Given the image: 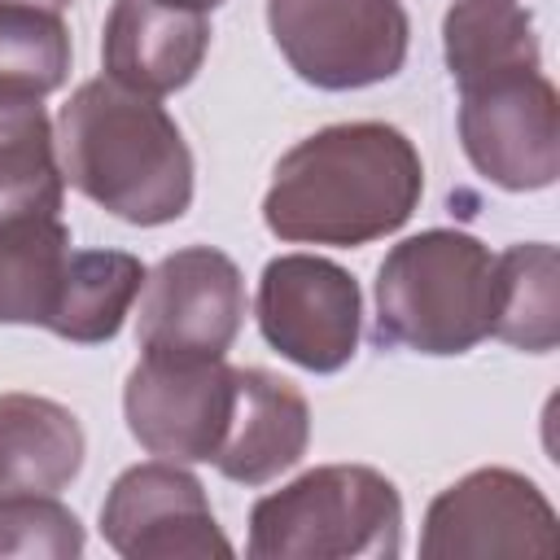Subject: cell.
Instances as JSON below:
<instances>
[{"label":"cell","mask_w":560,"mask_h":560,"mask_svg":"<svg viewBox=\"0 0 560 560\" xmlns=\"http://www.w3.org/2000/svg\"><path fill=\"white\" fill-rule=\"evenodd\" d=\"M267 31L289 70L319 92L376 88L411 48L402 0H267Z\"/></svg>","instance_id":"cell-5"},{"label":"cell","mask_w":560,"mask_h":560,"mask_svg":"<svg viewBox=\"0 0 560 560\" xmlns=\"http://www.w3.org/2000/svg\"><path fill=\"white\" fill-rule=\"evenodd\" d=\"M254 560H394L402 494L368 464H319L249 508Z\"/></svg>","instance_id":"cell-4"},{"label":"cell","mask_w":560,"mask_h":560,"mask_svg":"<svg viewBox=\"0 0 560 560\" xmlns=\"http://www.w3.org/2000/svg\"><path fill=\"white\" fill-rule=\"evenodd\" d=\"M144 289V262L127 249H70L48 332L74 346L114 341Z\"/></svg>","instance_id":"cell-15"},{"label":"cell","mask_w":560,"mask_h":560,"mask_svg":"<svg viewBox=\"0 0 560 560\" xmlns=\"http://www.w3.org/2000/svg\"><path fill=\"white\" fill-rule=\"evenodd\" d=\"M556 508L534 477L516 468H472L451 481L424 512L420 556H551Z\"/></svg>","instance_id":"cell-9"},{"label":"cell","mask_w":560,"mask_h":560,"mask_svg":"<svg viewBox=\"0 0 560 560\" xmlns=\"http://www.w3.org/2000/svg\"><path fill=\"white\" fill-rule=\"evenodd\" d=\"M494 254L459 232L429 228L398 241L376 267V328L381 346L416 354H464L490 337Z\"/></svg>","instance_id":"cell-3"},{"label":"cell","mask_w":560,"mask_h":560,"mask_svg":"<svg viewBox=\"0 0 560 560\" xmlns=\"http://www.w3.org/2000/svg\"><path fill=\"white\" fill-rule=\"evenodd\" d=\"M245 324V276L210 245H184L144 271L136 346L162 359H223Z\"/></svg>","instance_id":"cell-8"},{"label":"cell","mask_w":560,"mask_h":560,"mask_svg":"<svg viewBox=\"0 0 560 560\" xmlns=\"http://www.w3.org/2000/svg\"><path fill=\"white\" fill-rule=\"evenodd\" d=\"M236 398L214 451V468L236 486H267L311 446V407L302 389L267 368H232Z\"/></svg>","instance_id":"cell-13"},{"label":"cell","mask_w":560,"mask_h":560,"mask_svg":"<svg viewBox=\"0 0 560 560\" xmlns=\"http://www.w3.org/2000/svg\"><path fill=\"white\" fill-rule=\"evenodd\" d=\"M70 258V228L57 214L0 223V324H48L61 271Z\"/></svg>","instance_id":"cell-19"},{"label":"cell","mask_w":560,"mask_h":560,"mask_svg":"<svg viewBox=\"0 0 560 560\" xmlns=\"http://www.w3.org/2000/svg\"><path fill=\"white\" fill-rule=\"evenodd\" d=\"M459 144L481 179L538 192L560 175V96L542 66H512L459 83Z\"/></svg>","instance_id":"cell-6"},{"label":"cell","mask_w":560,"mask_h":560,"mask_svg":"<svg viewBox=\"0 0 560 560\" xmlns=\"http://www.w3.org/2000/svg\"><path fill=\"white\" fill-rule=\"evenodd\" d=\"M70 52L61 13L0 0V96L44 101L70 79Z\"/></svg>","instance_id":"cell-20"},{"label":"cell","mask_w":560,"mask_h":560,"mask_svg":"<svg viewBox=\"0 0 560 560\" xmlns=\"http://www.w3.org/2000/svg\"><path fill=\"white\" fill-rule=\"evenodd\" d=\"M101 534L122 560H210L232 556L206 486L175 459L131 464L101 503Z\"/></svg>","instance_id":"cell-10"},{"label":"cell","mask_w":560,"mask_h":560,"mask_svg":"<svg viewBox=\"0 0 560 560\" xmlns=\"http://www.w3.org/2000/svg\"><path fill=\"white\" fill-rule=\"evenodd\" d=\"M442 52L455 88L494 70L542 66L534 13L521 0H451L442 18Z\"/></svg>","instance_id":"cell-18"},{"label":"cell","mask_w":560,"mask_h":560,"mask_svg":"<svg viewBox=\"0 0 560 560\" xmlns=\"http://www.w3.org/2000/svg\"><path fill=\"white\" fill-rule=\"evenodd\" d=\"M262 341L289 363L328 376L341 372L363 337L359 280L319 254H280L262 267L254 293Z\"/></svg>","instance_id":"cell-7"},{"label":"cell","mask_w":560,"mask_h":560,"mask_svg":"<svg viewBox=\"0 0 560 560\" xmlns=\"http://www.w3.org/2000/svg\"><path fill=\"white\" fill-rule=\"evenodd\" d=\"M9 4H35V9H52V13H61V9L74 4V0H9Z\"/></svg>","instance_id":"cell-23"},{"label":"cell","mask_w":560,"mask_h":560,"mask_svg":"<svg viewBox=\"0 0 560 560\" xmlns=\"http://www.w3.org/2000/svg\"><path fill=\"white\" fill-rule=\"evenodd\" d=\"M57 162L70 188L136 228H162L192 206V149L179 122L114 79H88L57 114Z\"/></svg>","instance_id":"cell-2"},{"label":"cell","mask_w":560,"mask_h":560,"mask_svg":"<svg viewBox=\"0 0 560 560\" xmlns=\"http://www.w3.org/2000/svg\"><path fill=\"white\" fill-rule=\"evenodd\" d=\"M236 381L223 359H162L140 354L122 385V416L131 438L175 464H210L228 416Z\"/></svg>","instance_id":"cell-11"},{"label":"cell","mask_w":560,"mask_h":560,"mask_svg":"<svg viewBox=\"0 0 560 560\" xmlns=\"http://www.w3.org/2000/svg\"><path fill=\"white\" fill-rule=\"evenodd\" d=\"M88 438L70 407L44 394H0V494H57L83 472Z\"/></svg>","instance_id":"cell-14"},{"label":"cell","mask_w":560,"mask_h":560,"mask_svg":"<svg viewBox=\"0 0 560 560\" xmlns=\"http://www.w3.org/2000/svg\"><path fill=\"white\" fill-rule=\"evenodd\" d=\"M88 534L57 494H0V556L74 560Z\"/></svg>","instance_id":"cell-21"},{"label":"cell","mask_w":560,"mask_h":560,"mask_svg":"<svg viewBox=\"0 0 560 560\" xmlns=\"http://www.w3.org/2000/svg\"><path fill=\"white\" fill-rule=\"evenodd\" d=\"M424 197V162L389 122H332L298 140L271 171L262 223L289 245H372Z\"/></svg>","instance_id":"cell-1"},{"label":"cell","mask_w":560,"mask_h":560,"mask_svg":"<svg viewBox=\"0 0 560 560\" xmlns=\"http://www.w3.org/2000/svg\"><path fill=\"white\" fill-rule=\"evenodd\" d=\"M158 4H175V9H197V13H210V9H219L223 0H158Z\"/></svg>","instance_id":"cell-22"},{"label":"cell","mask_w":560,"mask_h":560,"mask_svg":"<svg viewBox=\"0 0 560 560\" xmlns=\"http://www.w3.org/2000/svg\"><path fill=\"white\" fill-rule=\"evenodd\" d=\"M66 175L57 131L35 96H0V223L57 214Z\"/></svg>","instance_id":"cell-16"},{"label":"cell","mask_w":560,"mask_h":560,"mask_svg":"<svg viewBox=\"0 0 560 560\" xmlns=\"http://www.w3.org/2000/svg\"><path fill=\"white\" fill-rule=\"evenodd\" d=\"M490 337L551 354L560 341V258L547 241L512 245L494 258V311Z\"/></svg>","instance_id":"cell-17"},{"label":"cell","mask_w":560,"mask_h":560,"mask_svg":"<svg viewBox=\"0 0 560 560\" xmlns=\"http://www.w3.org/2000/svg\"><path fill=\"white\" fill-rule=\"evenodd\" d=\"M206 52H210L206 13L158 0H114L101 31L105 79L140 96H171L188 88Z\"/></svg>","instance_id":"cell-12"}]
</instances>
